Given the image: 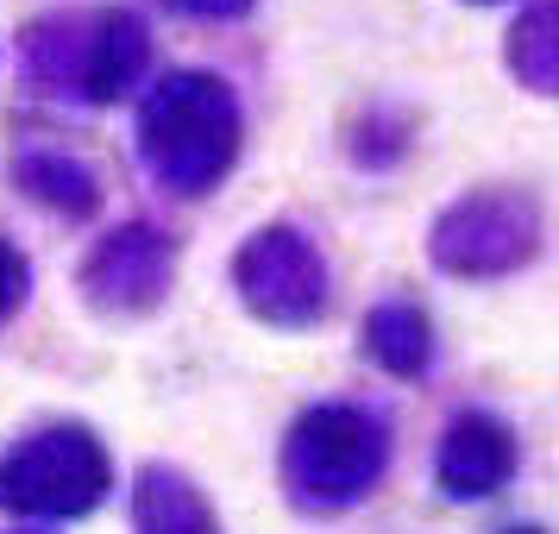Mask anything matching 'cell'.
Here are the masks:
<instances>
[{
  "label": "cell",
  "mask_w": 559,
  "mask_h": 534,
  "mask_svg": "<svg viewBox=\"0 0 559 534\" xmlns=\"http://www.w3.org/2000/svg\"><path fill=\"white\" fill-rule=\"evenodd\" d=\"M145 157H152V170H164L182 189H202L221 177L233 157V102L221 95V82H164L157 102L145 107Z\"/></svg>",
  "instance_id": "1"
},
{
  "label": "cell",
  "mask_w": 559,
  "mask_h": 534,
  "mask_svg": "<svg viewBox=\"0 0 559 534\" xmlns=\"http://www.w3.org/2000/svg\"><path fill=\"white\" fill-rule=\"evenodd\" d=\"M107 490V459L82 428L38 434L0 465V503L38 509V515H76Z\"/></svg>",
  "instance_id": "2"
},
{
  "label": "cell",
  "mask_w": 559,
  "mask_h": 534,
  "mask_svg": "<svg viewBox=\"0 0 559 534\" xmlns=\"http://www.w3.org/2000/svg\"><path fill=\"white\" fill-rule=\"evenodd\" d=\"M371 353L390 365V371H421L428 365V321L421 308H378L371 315Z\"/></svg>",
  "instance_id": "8"
},
{
  "label": "cell",
  "mask_w": 559,
  "mask_h": 534,
  "mask_svg": "<svg viewBox=\"0 0 559 534\" xmlns=\"http://www.w3.org/2000/svg\"><path fill=\"white\" fill-rule=\"evenodd\" d=\"M509 465H515V447H509V434L497 428L490 415L453 422L447 447H440V484H447L453 497H490V490L509 478Z\"/></svg>",
  "instance_id": "5"
},
{
  "label": "cell",
  "mask_w": 559,
  "mask_h": 534,
  "mask_svg": "<svg viewBox=\"0 0 559 534\" xmlns=\"http://www.w3.org/2000/svg\"><path fill=\"white\" fill-rule=\"evenodd\" d=\"M139 57H145V45H139V26H132L127 13H114V20H102V32H95V51H88V95L95 102H114L120 88H127V76L139 70Z\"/></svg>",
  "instance_id": "7"
},
{
  "label": "cell",
  "mask_w": 559,
  "mask_h": 534,
  "mask_svg": "<svg viewBox=\"0 0 559 534\" xmlns=\"http://www.w3.org/2000/svg\"><path fill=\"white\" fill-rule=\"evenodd\" d=\"M378 459H383V440L371 415L314 408L289 440V478L302 484V497H353L358 484H371Z\"/></svg>",
  "instance_id": "3"
},
{
  "label": "cell",
  "mask_w": 559,
  "mask_h": 534,
  "mask_svg": "<svg viewBox=\"0 0 559 534\" xmlns=\"http://www.w3.org/2000/svg\"><path fill=\"white\" fill-rule=\"evenodd\" d=\"M139 522H145V534H214V515L202 509V497L170 472H145Z\"/></svg>",
  "instance_id": "6"
},
{
  "label": "cell",
  "mask_w": 559,
  "mask_h": 534,
  "mask_svg": "<svg viewBox=\"0 0 559 534\" xmlns=\"http://www.w3.org/2000/svg\"><path fill=\"white\" fill-rule=\"evenodd\" d=\"M189 13H246V0H177Z\"/></svg>",
  "instance_id": "10"
},
{
  "label": "cell",
  "mask_w": 559,
  "mask_h": 534,
  "mask_svg": "<svg viewBox=\"0 0 559 534\" xmlns=\"http://www.w3.org/2000/svg\"><path fill=\"white\" fill-rule=\"evenodd\" d=\"M515 534H534V529H515Z\"/></svg>",
  "instance_id": "11"
},
{
  "label": "cell",
  "mask_w": 559,
  "mask_h": 534,
  "mask_svg": "<svg viewBox=\"0 0 559 534\" xmlns=\"http://www.w3.org/2000/svg\"><path fill=\"white\" fill-rule=\"evenodd\" d=\"M20 302H26V258L0 239V321H7Z\"/></svg>",
  "instance_id": "9"
},
{
  "label": "cell",
  "mask_w": 559,
  "mask_h": 534,
  "mask_svg": "<svg viewBox=\"0 0 559 534\" xmlns=\"http://www.w3.org/2000/svg\"><path fill=\"white\" fill-rule=\"evenodd\" d=\"M239 277L264 315H308L321 302V264L296 233H264L239 252Z\"/></svg>",
  "instance_id": "4"
}]
</instances>
